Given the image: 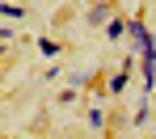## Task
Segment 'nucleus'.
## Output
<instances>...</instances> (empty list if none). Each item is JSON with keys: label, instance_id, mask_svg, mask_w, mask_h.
I'll list each match as a JSON object with an SVG mask.
<instances>
[{"label": "nucleus", "instance_id": "f257e3e1", "mask_svg": "<svg viewBox=\"0 0 156 139\" xmlns=\"http://www.w3.org/2000/svg\"><path fill=\"white\" fill-rule=\"evenodd\" d=\"M127 34H131V42H135V51L144 47V42H152V34H148V26L135 17V21H127Z\"/></svg>", "mask_w": 156, "mask_h": 139}, {"label": "nucleus", "instance_id": "f03ea898", "mask_svg": "<svg viewBox=\"0 0 156 139\" xmlns=\"http://www.w3.org/2000/svg\"><path fill=\"white\" fill-rule=\"evenodd\" d=\"M110 17H114L110 4H93V9H89V26H110Z\"/></svg>", "mask_w": 156, "mask_h": 139}, {"label": "nucleus", "instance_id": "7ed1b4c3", "mask_svg": "<svg viewBox=\"0 0 156 139\" xmlns=\"http://www.w3.org/2000/svg\"><path fill=\"white\" fill-rule=\"evenodd\" d=\"M127 80H131V63H122V72H114L105 89H110V93H122V89H127Z\"/></svg>", "mask_w": 156, "mask_h": 139}, {"label": "nucleus", "instance_id": "20e7f679", "mask_svg": "<svg viewBox=\"0 0 156 139\" xmlns=\"http://www.w3.org/2000/svg\"><path fill=\"white\" fill-rule=\"evenodd\" d=\"M105 34H110V38H122V34H127V21H122V17H110Z\"/></svg>", "mask_w": 156, "mask_h": 139}, {"label": "nucleus", "instance_id": "39448f33", "mask_svg": "<svg viewBox=\"0 0 156 139\" xmlns=\"http://www.w3.org/2000/svg\"><path fill=\"white\" fill-rule=\"evenodd\" d=\"M38 51H42V55H59V42H51V38H38Z\"/></svg>", "mask_w": 156, "mask_h": 139}, {"label": "nucleus", "instance_id": "423d86ee", "mask_svg": "<svg viewBox=\"0 0 156 139\" xmlns=\"http://www.w3.org/2000/svg\"><path fill=\"white\" fill-rule=\"evenodd\" d=\"M89 127H105V110H101V106L89 110Z\"/></svg>", "mask_w": 156, "mask_h": 139}, {"label": "nucleus", "instance_id": "0eeeda50", "mask_svg": "<svg viewBox=\"0 0 156 139\" xmlns=\"http://www.w3.org/2000/svg\"><path fill=\"white\" fill-rule=\"evenodd\" d=\"M4 17H13V21H17V17H26V9H21V4H4Z\"/></svg>", "mask_w": 156, "mask_h": 139}]
</instances>
